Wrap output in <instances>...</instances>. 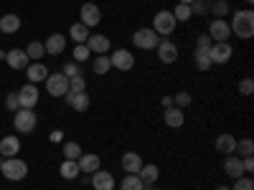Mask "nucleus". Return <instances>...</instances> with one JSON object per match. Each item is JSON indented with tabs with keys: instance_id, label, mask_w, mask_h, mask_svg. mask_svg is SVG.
<instances>
[{
	"instance_id": "obj_33",
	"label": "nucleus",
	"mask_w": 254,
	"mask_h": 190,
	"mask_svg": "<svg viewBox=\"0 0 254 190\" xmlns=\"http://www.w3.org/2000/svg\"><path fill=\"white\" fill-rule=\"evenodd\" d=\"M26 56H28L31 61H38L41 56H46V48H44V44H38V41L28 44V48H26Z\"/></svg>"
},
{
	"instance_id": "obj_41",
	"label": "nucleus",
	"mask_w": 254,
	"mask_h": 190,
	"mask_svg": "<svg viewBox=\"0 0 254 190\" xmlns=\"http://www.w3.org/2000/svg\"><path fill=\"white\" fill-rule=\"evenodd\" d=\"M66 79H71V76H81V69H79V63L76 61H69L66 66H64V71H61Z\"/></svg>"
},
{
	"instance_id": "obj_12",
	"label": "nucleus",
	"mask_w": 254,
	"mask_h": 190,
	"mask_svg": "<svg viewBox=\"0 0 254 190\" xmlns=\"http://www.w3.org/2000/svg\"><path fill=\"white\" fill-rule=\"evenodd\" d=\"M5 63L13 69V71H20V69H28L31 58L26 56V51L20 48H13V51H5Z\"/></svg>"
},
{
	"instance_id": "obj_11",
	"label": "nucleus",
	"mask_w": 254,
	"mask_h": 190,
	"mask_svg": "<svg viewBox=\"0 0 254 190\" xmlns=\"http://www.w3.org/2000/svg\"><path fill=\"white\" fill-rule=\"evenodd\" d=\"M231 53H234V48H231L229 41H224V44H214V46H211L208 58H211V63H226L231 58Z\"/></svg>"
},
{
	"instance_id": "obj_6",
	"label": "nucleus",
	"mask_w": 254,
	"mask_h": 190,
	"mask_svg": "<svg viewBox=\"0 0 254 190\" xmlns=\"http://www.w3.org/2000/svg\"><path fill=\"white\" fill-rule=\"evenodd\" d=\"M208 36H211L214 44H224V41H229V36H231V28H229V23L224 18H214L208 23Z\"/></svg>"
},
{
	"instance_id": "obj_24",
	"label": "nucleus",
	"mask_w": 254,
	"mask_h": 190,
	"mask_svg": "<svg viewBox=\"0 0 254 190\" xmlns=\"http://www.w3.org/2000/svg\"><path fill=\"white\" fill-rule=\"evenodd\" d=\"M59 173H61V178H64V180H76V178L81 175L79 162H76V160H64V162H61V167H59Z\"/></svg>"
},
{
	"instance_id": "obj_34",
	"label": "nucleus",
	"mask_w": 254,
	"mask_h": 190,
	"mask_svg": "<svg viewBox=\"0 0 254 190\" xmlns=\"http://www.w3.org/2000/svg\"><path fill=\"white\" fill-rule=\"evenodd\" d=\"M208 13L216 15V18H224L229 13V3H226V0H214V5L208 8Z\"/></svg>"
},
{
	"instance_id": "obj_25",
	"label": "nucleus",
	"mask_w": 254,
	"mask_h": 190,
	"mask_svg": "<svg viewBox=\"0 0 254 190\" xmlns=\"http://www.w3.org/2000/svg\"><path fill=\"white\" fill-rule=\"evenodd\" d=\"M216 150H219L221 155H234V150H237V137L219 135V137H216Z\"/></svg>"
},
{
	"instance_id": "obj_37",
	"label": "nucleus",
	"mask_w": 254,
	"mask_h": 190,
	"mask_svg": "<svg viewBox=\"0 0 254 190\" xmlns=\"http://www.w3.org/2000/svg\"><path fill=\"white\" fill-rule=\"evenodd\" d=\"M69 92H74V94L87 92V81H84L81 76H71V79H69Z\"/></svg>"
},
{
	"instance_id": "obj_2",
	"label": "nucleus",
	"mask_w": 254,
	"mask_h": 190,
	"mask_svg": "<svg viewBox=\"0 0 254 190\" xmlns=\"http://www.w3.org/2000/svg\"><path fill=\"white\" fill-rule=\"evenodd\" d=\"M0 173H3L5 180L18 183V180H23V178L28 175V165L20 160V157H5L3 165H0Z\"/></svg>"
},
{
	"instance_id": "obj_40",
	"label": "nucleus",
	"mask_w": 254,
	"mask_h": 190,
	"mask_svg": "<svg viewBox=\"0 0 254 190\" xmlns=\"http://www.w3.org/2000/svg\"><path fill=\"white\" fill-rule=\"evenodd\" d=\"M188 104H190V94H188V92H178V94L173 96V107L183 109V107H188Z\"/></svg>"
},
{
	"instance_id": "obj_16",
	"label": "nucleus",
	"mask_w": 254,
	"mask_h": 190,
	"mask_svg": "<svg viewBox=\"0 0 254 190\" xmlns=\"http://www.w3.org/2000/svg\"><path fill=\"white\" fill-rule=\"evenodd\" d=\"M158 58L163 63H173L178 58V46L173 44V41H160L158 44Z\"/></svg>"
},
{
	"instance_id": "obj_7",
	"label": "nucleus",
	"mask_w": 254,
	"mask_h": 190,
	"mask_svg": "<svg viewBox=\"0 0 254 190\" xmlns=\"http://www.w3.org/2000/svg\"><path fill=\"white\" fill-rule=\"evenodd\" d=\"M46 92L51 96H64L69 92V79L64 74H49L46 76Z\"/></svg>"
},
{
	"instance_id": "obj_46",
	"label": "nucleus",
	"mask_w": 254,
	"mask_h": 190,
	"mask_svg": "<svg viewBox=\"0 0 254 190\" xmlns=\"http://www.w3.org/2000/svg\"><path fill=\"white\" fill-rule=\"evenodd\" d=\"M242 165H244V173H252L254 170V157H242Z\"/></svg>"
},
{
	"instance_id": "obj_5",
	"label": "nucleus",
	"mask_w": 254,
	"mask_h": 190,
	"mask_svg": "<svg viewBox=\"0 0 254 190\" xmlns=\"http://www.w3.org/2000/svg\"><path fill=\"white\" fill-rule=\"evenodd\" d=\"M153 31L158 36H171L176 31V18L171 10H158L155 18H153Z\"/></svg>"
},
{
	"instance_id": "obj_43",
	"label": "nucleus",
	"mask_w": 254,
	"mask_h": 190,
	"mask_svg": "<svg viewBox=\"0 0 254 190\" xmlns=\"http://www.w3.org/2000/svg\"><path fill=\"white\" fill-rule=\"evenodd\" d=\"M190 13H193V15H203V13H208L206 0H193V3H190Z\"/></svg>"
},
{
	"instance_id": "obj_20",
	"label": "nucleus",
	"mask_w": 254,
	"mask_h": 190,
	"mask_svg": "<svg viewBox=\"0 0 254 190\" xmlns=\"http://www.w3.org/2000/svg\"><path fill=\"white\" fill-rule=\"evenodd\" d=\"M163 119H165V124H168V127L178 130V127H183V122H186V114H183V109H178V107H165Z\"/></svg>"
},
{
	"instance_id": "obj_22",
	"label": "nucleus",
	"mask_w": 254,
	"mask_h": 190,
	"mask_svg": "<svg viewBox=\"0 0 254 190\" xmlns=\"http://www.w3.org/2000/svg\"><path fill=\"white\" fill-rule=\"evenodd\" d=\"M20 31V15L8 13V15H0V33H18Z\"/></svg>"
},
{
	"instance_id": "obj_31",
	"label": "nucleus",
	"mask_w": 254,
	"mask_h": 190,
	"mask_svg": "<svg viewBox=\"0 0 254 190\" xmlns=\"http://www.w3.org/2000/svg\"><path fill=\"white\" fill-rule=\"evenodd\" d=\"M84 152H81V144L79 142H66L64 144V157L66 160H79Z\"/></svg>"
},
{
	"instance_id": "obj_51",
	"label": "nucleus",
	"mask_w": 254,
	"mask_h": 190,
	"mask_svg": "<svg viewBox=\"0 0 254 190\" xmlns=\"http://www.w3.org/2000/svg\"><path fill=\"white\" fill-rule=\"evenodd\" d=\"M0 61H5V51H0Z\"/></svg>"
},
{
	"instance_id": "obj_4",
	"label": "nucleus",
	"mask_w": 254,
	"mask_h": 190,
	"mask_svg": "<svg viewBox=\"0 0 254 190\" xmlns=\"http://www.w3.org/2000/svg\"><path fill=\"white\" fill-rule=\"evenodd\" d=\"M160 41H163V38H160L153 28H137L135 36H132V44H135L137 48H142V51H153V48H158Z\"/></svg>"
},
{
	"instance_id": "obj_36",
	"label": "nucleus",
	"mask_w": 254,
	"mask_h": 190,
	"mask_svg": "<svg viewBox=\"0 0 254 190\" xmlns=\"http://www.w3.org/2000/svg\"><path fill=\"white\" fill-rule=\"evenodd\" d=\"M234 152H239V157H252V152H254V142L252 140H242V142H237V150Z\"/></svg>"
},
{
	"instance_id": "obj_26",
	"label": "nucleus",
	"mask_w": 254,
	"mask_h": 190,
	"mask_svg": "<svg viewBox=\"0 0 254 190\" xmlns=\"http://www.w3.org/2000/svg\"><path fill=\"white\" fill-rule=\"evenodd\" d=\"M76 162H79V170H81V173L92 175V173H97V170H99V162H102V160H99L97 155H81Z\"/></svg>"
},
{
	"instance_id": "obj_8",
	"label": "nucleus",
	"mask_w": 254,
	"mask_h": 190,
	"mask_svg": "<svg viewBox=\"0 0 254 190\" xmlns=\"http://www.w3.org/2000/svg\"><path fill=\"white\" fill-rule=\"evenodd\" d=\"M38 87L36 84H26L23 89L18 92V104H20V109H33L36 104H38Z\"/></svg>"
},
{
	"instance_id": "obj_47",
	"label": "nucleus",
	"mask_w": 254,
	"mask_h": 190,
	"mask_svg": "<svg viewBox=\"0 0 254 190\" xmlns=\"http://www.w3.org/2000/svg\"><path fill=\"white\" fill-rule=\"evenodd\" d=\"M49 140L56 144V142H61V140H64V132H61V130H54V132L49 135Z\"/></svg>"
},
{
	"instance_id": "obj_3",
	"label": "nucleus",
	"mask_w": 254,
	"mask_h": 190,
	"mask_svg": "<svg viewBox=\"0 0 254 190\" xmlns=\"http://www.w3.org/2000/svg\"><path fill=\"white\" fill-rule=\"evenodd\" d=\"M13 114H15V117H13L15 132H20V135H28V132H33L36 127H38V117H36L33 109H18V112H13Z\"/></svg>"
},
{
	"instance_id": "obj_18",
	"label": "nucleus",
	"mask_w": 254,
	"mask_h": 190,
	"mask_svg": "<svg viewBox=\"0 0 254 190\" xmlns=\"http://www.w3.org/2000/svg\"><path fill=\"white\" fill-rule=\"evenodd\" d=\"M18 152H20V140L15 135L0 140V155L3 157H18Z\"/></svg>"
},
{
	"instance_id": "obj_15",
	"label": "nucleus",
	"mask_w": 254,
	"mask_h": 190,
	"mask_svg": "<svg viewBox=\"0 0 254 190\" xmlns=\"http://www.w3.org/2000/svg\"><path fill=\"white\" fill-rule=\"evenodd\" d=\"M142 165H145V162H142V157H140L137 152H125V155H122V170H125L127 175H137Z\"/></svg>"
},
{
	"instance_id": "obj_35",
	"label": "nucleus",
	"mask_w": 254,
	"mask_h": 190,
	"mask_svg": "<svg viewBox=\"0 0 254 190\" xmlns=\"http://www.w3.org/2000/svg\"><path fill=\"white\" fill-rule=\"evenodd\" d=\"M196 66H198V71H208L214 63H211V58H208V51H196Z\"/></svg>"
},
{
	"instance_id": "obj_38",
	"label": "nucleus",
	"mask_w": 254,
	"mask_h": 190,
	"mask_svg": "<svg viewBox=\"0 0 254 190\" xmlns=\"http://www.w3.org/2000/svg\"><path fill=\"white\" fill-rule=\"evenodd\" d=\"M89 56H92V51L84 46V44H76V46H74V61H76V63H84Z\"/></svg>"
},
{
	"instance_id": "obj_17",
	"label": "nucleus",
	"mask_w": 254,
	"mask_h": 190,
	"mask_svg": "<svg viewBox=\"0 0 254 190\" xmlns=\"http://www.w3.org/2000/svg\"><path fill=\"white\" fill-rule=\"evenodd\" d=\"M26 76H28V84H36V87H38V81H46V76H49V69H46L41 61H36V63H28Z\"/></svg>"
},
{
	"instance_id": "obj_21",
	"label": "nucleus",
	"mask_w": 254,
	"mask_h": 190,
	"mask_svg": "<svg viewBox=\"0 0 254 190\" xmlns=\"http://www.w3.org/2000/svg\"><path fill=\"white\" fill-rule=\"evenodd\" d=\"M44 48H46V53H49V56H59L64 48H66V36H61V33L49 36V41L44 44Z\"/></svg>"
},
{
	"instance_id": "obj_29",
	"label": "nucleus",
	"mask_w": 254,
	"mask_h": 190,
	"mask_svg": "<svg viewBox=\"0 0 254 190\" xmlns=\"http://www.w3.org/2000/svg\"><path fill=\"white\" fill-rule=\"evenodd\" d=\"M120 190H145V185H142L140 175H127V178H122Z\"/></svg>"
},
{
	"instance_id": "obj_10",
	"label": "nucleus",
	"mask_w": 254,
	"mask_h": 190,
	"mask_svg": "<svg viewBox=\"0 0 254 190\" xmlns=\"http://www.w3.org/2000/svg\"><path fill=\"white\" fill-rule=\"evenodd\" d=\"M79 15H81L79 23H84L87 28L99 26V20H102V13H99V8H97L94 3H84V5H81V10H79Z\"/></svg>"
},
{
	"instance_id": "obj_30",
	"label": "nucleus",
	"mask_w": 254,
	"mask_h": 190,
	"mask_svg": "<svg viewBox=\"0 0 254 190\" xmlns=\"http://www.w3.org/2000/svg\"><path fill=\"white\" fill-rule=\"evenodd\" d=\"M112 69V63H110V56H104V53H97V58H94V74H99V76H104Z\"/></svg>"
},
{
	"instance_id": "obj_14",
	"label": "nucleus",
	"mask_w": 254,
	"mask_h": 190,
	"mask_svg": "<svg viewBox=\"0 0 254 190\" xmlns=\"http://www.w3.org/2000/svg\"><path fill=\"white\" fill-rule=\"evenodd\" d=\"M84 46H87L92 53H107L110 51V38L107 36H102V33H89V38H87V44H84Z\"/></svg>"
},
{
	"instance_id": "obj_39",
	"label": "nucleus",
	"mask_w": 254,
	"mask_h": 190,
	"mask_svg": "<svg viewBox=\"0 0 254 190\" xmlns=\"http://www.w3.org/2000/svg\"><path fill=\"white\" fill-rule=\"evenodd\" d=\"M231 190H254V180L252 178H237L234 180V185H231Z\"/></svg>"
},
{
	"instance_id": "obj_44",
	"label": "nucleus",
	"mask_w": 254,
	"mask_h": 190,
	"mask_svg": "<svg viewBox=\"0 0 254 190\" xmlns=\"http://www.w3.org/2000/svg\"><path fill=\"white\" fill-rule=\"evenodd\" d=\"M211 46H214V41H211V36H198V44H196V51H211Z\"/></svg>"
},
{
	"instance_id": "obj_53",
	"label": "nucleus",
	"mask_w": 254,
	"mask_h": 190,
	"mask_svg": "<svg viewBox=\"0 0 254 190\" xmlns=\"http://www.w3.org/2000/svg\"><path fill=\"white\" fill-rule=\"evenodd\" d=\"M147 190H158V188H147Z\"/></svg>"
},
{
	"instance_id": "obj_49",
	"label": "nucleus",
	"mask_w": 254,
	"mask_h": 190,
	"mask_svg": "<svg viewBox=\"0 0 254 190\" xmlns=\"http://www.w3.org/2000/svg\"><path fill=\"white\" fill-rule=\"evenodd\" d=\"M178 3H183V5H190V3H193V0H178Z\"/></svg>"
},
{
	"instance_id": "obj_1",
	"label": "nucleus",
	"mask_w": 254,
	"mask_h": 190,
	"mask_svg": "<svg viewBox=\"0 0 254 190\" xmlns=\"http://www.w3.org/2000/svg\"><path fill=\"white\" fill-rule=\"evenodd\" d=\"M229 28H231V33L239 36L242 41L252 38L254 36V13L249 8L247 10H237L234 18H231V23H229Z\"/></svg>"
},
{
	"instance_id": "obj_13",
	"label": "nucleus",
	"mask_w": 254,
	"mask_h": 190,
	"mask_svg": "<svg viewBox=\"0 0 254 190\" xmlns=\"http://www.w3.org/2000/svg\"><path fill=\"white\" fill-rule=\"evenodd\" d=\"M89 183H92L94 190H115V175L107 173V170H97V173H92Z\"/></svg>"
},
{
	"instance_id": "obj_23",
	"label": "nucleus",
	"mask_w": 254,
	"mask_h": 190,
	"mask_svg": "<svg viewBox=\"0 0 254 190\" xmlns=\"http://www.w3.org/2000/svg\"><path fill=\"white\" fill-rule=\"evenodd\" d=\"M137 175H140V180H142V185H145V188H150V185H155V183H158L160 170H158V165H142Z\"/></svg>"
},
{
	"instance_id": "obj_50",
	"label": "nucleus",
	"mask_w": 254,
	"mask_h": 190,
	"mask_svg": "<svg viewBox=\"0 0 254 190\" xmlns=\"http://www.w3.org/2000/svg\"><path fill=\"white\" fill-rule=\"evenodd\" d=\"M216 190H231V188H229V185H219Z\"/></svg>"
},
{
	"instance_id": "obj_52",
	"label": "nucleus",
	"mask_w": 254,
	"mask_h": 190,
	"mask_svg": "<svg viewBox=\"0 0 254 190\" xmlns=\"http://www.w3.org/2000/svg\"><path fill=\"white\" fill-rule=\"evenodd\" d=\"M247 3H249V5H252V3H254V0H247Z\"/></svg>"
},
{
	"instance_id": "obj_19",
	"label": "nucleus",
	"mask_w": 254,
	"mask_h": 190,
	"mask_svg": "<svg viewBox=\"0 0 254 190\" xmlns=\"http://www.w3.org/2000/svg\"><path fill=\"white\" fill-rule=\"evenodd\" d=\"M224 173L229 175V178H242V175H247L244 173V165H242V157H234V155H229L226 160H224Z\"/></svg>"
},
{
	"instance_id": "obj_32",
	"label": "nucleus",
	"mask_w": 254,
	"mask_h": 190,
	"mask_svg": "<svg viewBox=\"0 0 254 190\" xmlns=\"http://www.w3.org/2000/svg\"><path fill=\"white\" fill-rule=\"evenodd\" d=\"M173 13V18H176V23H186V20H190V5H183V3H178L176 5V10H171Z\"/></svg>"
},
{
	"instance_id": "obj_27",
	"label": "nucleus",
	"mask_w": 254,
	"mask_h": 190,
	"mask_svg": "<svg viewBox=\"0 0 254 190\" xmlns=\"http://www.w3.org/2000/svg\"><path fill=\"white\" fill-rule=\"evenodd\" d=\"M69 36H71L74 44H87V38H89V28L84 26V23H74V26L69 28Z\"/></svg>"
},
{
	"instance_id": "obj_45",
	"label": "nucleus",
	"mask_w": 254,
	"mask_h": 190,
	"mask_svg": "<svg viewBox=\"0 0 254 190\" xmlns=\"http://www.w3.org/2000/svg\"><path fill=\"white\" fill-rule=\"evenodd\" d=\"M252 92H254V81H252V79H244V81H239V94H244V96H252Z\"/></svg>"
},
{
	"instance_id": "obj_42",
	"label": "nucleus",
	"mask_w": 254,
	"mask_h": 190,
	"mask_svg": "<svg viewBox=\"0 0 254 190\" xmlns=\"http://www.w3.org/2000/svg\"><path fill=\"white\" fill-rule=\"evenodd\" d=\"M5 109H8V112H18V109H20V104H18V94H15V92H10V94L5 96Z\"/></svg>"
},
{
	"instance_id": "obj_48",
	"label": "nucleus",
	"mask_w": 254,
	"mask_h": 190,
	"mask_svg": "<svg viewBox=\"0 0 254 190\" xmlns=\"http://www.w3.org/2000/svg\"><path fill=\"white\" fill-rule=\"evenodd\" d=\"M163 107H173V96H163Z\"/></svg>"
},
{
	"instance_id": "obj_28",
	"label": "nucleus",
	"mask_w": 254,
	"mask_h": 190,
	"mask_svg": "<svg viewBox=\"0 0 254 190\" xmlns=\"http://www.w3.org/2000/svg\"><path fill=\"white\" fill-rule=\"evenodd\" d=\"M71 94H74V92H71ZM69 107H71V109H76V112H87V109H89V94H87V92L74 94V99H71Z\"/></svg>"
},
{
	"instance_id": "obj_9",
	"label": "nucleus",
	"mask_w": 254,
	"mask_h": 190,
	"mask_svg": "<svg viewBox=\"0 0 254 190\" xmlns=\"http://www.w3.org/2000/svg\"><path fill=\"white\" fill-rule=\"evenodd\" d=\"M110 63L112 69H120V71H130L135 66V56L127 51V48H117L112 56H110Z\"/></svg>"
}]
</instances>
